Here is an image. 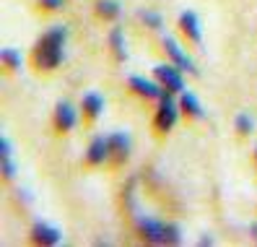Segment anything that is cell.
<instances>
[{"label":"cell","mask_w":257,"mask_h":247,"mask_svg":"<svg viewBox=\"0 0 257 247\" xmlns=\"http://www.w3.org/2000/svg\"><path fill=\"white\" fill-rule=\"evenodd\" d=\"M65 39H68V29L65 26H52L47 34H44L37 47L32 52V63L39 73H52L55 68H60L65 57Z\"/></svg>","instance_id":"obj_1"},{"label":"cell","mask_w":257,"mask_h":247,"mask_svg":"<svg viewBox=\"0 0 257 247\" xmlns=\"http://www.w3.org/2000/svg\"><path fill=\"white\" fill-rule=\"evenodd\" d=\"M177 117H179V104L169 97V91L159 99V110H156V117H154V128L156 133H169L174 125H177Z\"/></svg>","instance_id":"obj_2"},{"label":"cell","mask_w":257,"mask_h":247,"mask_svg":"<svg viewBox=\"0 0 257 247\" xmlns=\"http://www.w3.org/2000/svg\"><path fill=\"white\" fill-rule=\"evenodd\" d=\"M154 78L169 91V94H179L185 91V81H182V73H179L177 65H156L154 68Z\"/></svg>","instance_id":"obj_3"},{"label":"cell","mask_w":257,"mask_h":247,"mask_svg":"<svg viewBox=\"0 0 257 247\" xmlns=\"http://www.w3.org/2000/svg\"><path fill=\"white\" fill-rule=\"evenodd\" d=\"M138 229H141V237L146 242H154V244H166V224L156 221V219H138Z\"/></svg>","instance_id":"obj_4"},{"label":"cell","mask_w":257,"mask_h":247,"mask_svg":"<svg viewBox=\"0 0 257 247\" xmlns=\"http://www.w3.org/2000/svg\"><path fill=\"white\" fill-rule=\"evenodd\" d=\"M130 89H133L138 97L156 99V102L166 94V89H164L159 81H148V78H143V75H133V78H130Z\"/></svg>","instance_id":"obj_5"},{"label":"cell","mask_w":257,"mask_h":247,"mask_svg":"<svg viewBox=\"0 0 257 247\" xmlns=\"http://www.w3.org/2000/svg\"><path fill=\"white\" fill-rule=\"evenodd\" d=\"M32 242L37 244H60L63 242V231H60L57 226L47 224V221H37L32 226Z\"/></svg>","instance_id":"obj_6"},{"label":"cell","mask_w":257,"mask_h":247,"mask_svg":"<svg viewBox=\"0 0 257 247\" xmlns=\"http://www.w3.org/2000/svg\"><path fill=\"white\" fill-rule=\"evenodd\" d=\"M112 156V148H109V135L104 138V135H96L94 141H91V146H88V151H86V161L91 164V167H99V164H104Z\"/></svg>","instance_id":"obj_7"},{"label":"cell","mask_w":257,"mask_h":247,"mask_svg":"<svg viewBox=\"0 0 257 247\" xmlns=\"http://www.w3.org/2000/svg\"><path fill=\"white\" fill-rule=\"evenodd\" d=\"M164 50L166 55L172 57V63L179 68V70H187V73H198V68H195V63L187 57V52H182V47L172 39V37H164Z\"/></svg>","instance_id":"obj_8"},{"label":"cell","mask_w":257,"mask_h":247,"mask_svg":"<svg viewBox=\"0 0 257 247\" xmlns=\"http://www.w3.org/2000/svg\"><path fill=\"white\" fill-rule=\"evenodd\" d=\"M75 122H78V115H75L73 107L68 102H57V107H55V130L57 133H70L75 128Z\"/></svg>","instance_id":"obj_9"},{"label":"cell","mask_w":257,"mask_h":247,"mask_svg":"<svg viewBox=\"0 0 257 247\" xmlns=\"http://www.w3.org/2000/svg\"><path fill=\"white\" fill-rule=\"evenodd\" d=\"M179 32H182L192 44H200L203 42V32H200V21L195 16L192 11H185L182 16H179Z\"/></svg>","instance_id":"obj_10"},{"label":"cell","mask_w":257,"mask_h":247,"mask_svg":"<svg viewBox=\"0 0 257 247\" xmlns=\"http://www.w3.org/2000/svg\"><path fill=\"white\" fill-rule=\"evenodd\" d=\"M109 148H112V156L114 164H125L130 159V138L125 133H112L109 135Z\"/></svg>","instance_id":"obj_11"},{"label":"cell","mask_w":257,"mask_h":247,"mask_svg":"<svg viewBox=\"0 0 257 247\" xmlns=\"http://www.w3.org/2000/svg\"><path fill=\"white\" fill-rule=\"evenodd\" d=\"M81 110H83V117H86V120L94 122V120L104 112V97H99L96 91H88V94H83Z\"/></svg>","instance_id":"obj_12"},{"label":"cell","mask_w":257,"mask_h":247,"mask_svg":"<svg viewBox=\"0 0 257 247\" xmlns=\"http://www.w3.org/2000/svg\"><path fill=\"white\" fill-rule=\"evenodd\" d=\"M179 110H182L187 117H192V120H200L203 117V107H200V102H198V97L195 94H185L182 91V97H179Z\"/></svg>","instance_id":"obj_13"},{"label":"cell","mask_w":257,"mask_h":247,"mask_svg":"<svg viewBox=\"0 0 257 247\" xmlns=\"http://www.w3.org/2000/svg\"><path fill=\"white\" fill-rule=\"evenodd\" d=\"M109 44H112V52L117 60H125L127 57V44H125V34H122V29L114 26L112 32H109Z\"/></svg>","instance_id":"obj_14"},{"label":"cell","mask_w":257,"mask_h":247,"mask_svg":"<svg viewBox=\"0 0 257 247\" xmlns=\"http://www.w3.org/2000/svg\"><path fill=\"white\" fill-rule=\"evenodd\" d=\"M96 16L104 21H114L119 16V3L117 0H99L96 3Z\"/></svg>","instance_id":"obj_15"},{"label":"cell","mask_w":257,"mask_h":247,"mask_svg":"<svg viewBox=\"0 0 257 247\" xmlns=\"http://www.w3.org/2000/svg\"><path fill=\"white\" fill-rule=\"evenodd\" d=\"M0 60H3L11 70H19L21 68V55L16 50H3V52H0Z\"/></svg>","instance_id":"obj_16"},{"label":"cell","mask_w":257,"mask_h":247,"mask_svg":"<svg viewBox=\"0 0 257 247\" xmlns=\"http://www.w3.org/2000/svg\"><path fill=\"white\" fill-rule=\"evenodd\" d=\"M138 16H141V21H146L151 29H161V16H159V13H154V11H141Z\"/></svg>","instance_id":"obj_17"},{"label":"cell","mask_w":257,"mask_h":247,"mask_svg":"<svg viewBox=\"0 0 257 247\" xmlns=\"http://www.w3.org/2000/svg\"><path fill=\"white\" fill-rule=\"evenodd\" d=\"M252 128H254V122H252V117H249V115H239V117H236V130H239L241 135L252 133Z\"/></svg>","instance_id":"obj_18"},{"label":"cell","mask_w":257,"mask_h":247,"mask_svg":"<svg viewBox=\"0 0 257 247\" xmlns=\"http://www.w3.org/2000/svg\"><path fill=\"white\" fill-rule=\"evenodd\" d=\"M13 175H16V164H13L11 156H3V177L6 180H13Z\"/></svg>","instance_id":"obj_19"},{"label":"cell","mask_w":257,"mask_h":247,"mask_svg":"<svg viewBox=\"0 0 257 247\" xmlns=\"http://www.w3.org/2000/svg\"><path fill=\"white\" fill-rule=\"evenodd\" d=\"M39 6L44 11H60V8L65 6V0H39Z\"/></svg>","instance_id":"obj_20"},{"label":"cell","mask_w":257,"mask_h":247,"mask_svg":"<svg viewBox=\"0 0 257 247\" xmlns=\"http://www.w3.org/2000/svg\"><path fill=\"white\" fill-rule=\"evenodd\" d=\"M254 161H257V148H254Z\"/></svg>","instance_id":"obj_21"}]
</instances>
